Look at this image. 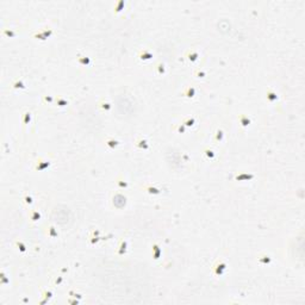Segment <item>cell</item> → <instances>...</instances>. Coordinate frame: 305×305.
<instances>
[{"instance_id": "25", "label": "cell", "mask_w": 305, "mask_h": 305, "mask_svg": "<svg viewBox=\"0 0 305 305\" xmlns=\"http://www.w3.org/2000/svg\"><path fill=\"white\" fill-rule=\"evenodd\" d=\"M204 155L209 159H213L215 158V153L211 150V149H205L204 150Z\"/></svg>"}, {"instance_id": "3", "label": "cell", "mask_w": 305, "mask_h": 305, "mask_svg": "<svg viewBox=\"0 0 305 305\" xmlns=\"http://www.w3.org/2000/svg\"><path fill=\"white\" fill-rule=\"evenodd\" d=\"M138 57H139V60L148 61V60H150V58L153 57V54L150 53V50H148V49H142V50L138 53Z\"/></svg>"}, {"instance_id": "6", "label": "cell", "mask_w": 305, "mask_h": 305, "mask_svg": "<svg viewBox=\"0 0 305 305\" xmlns=\"http://www.w3.org/2000/svg\"><path fill=\"white\" fill-rule=\"evenodd\" d=\"M238 120H240V123H241V125H242L243 128H247V126L250 124V122H251V119H250L247 115H240Z\"/></svg>"}, {"instance_id": "5", "label": "cell", "mask_w": 305, "mask_h": 305, "mask_svg": "<svg viewBox=\"0 0 305 305\" xmlns=\"http://www.w3.org/2000/svg\"><path fill=\"white\" fill-rule=\"evenodd\" d=\"M151 251H153V257L155 260H159L160 259V255H161V249H160V247H159L158 243H153Z\"/></svg>"}, {"instance_id": "10", "label": "cell", "mask_w": 305, "mask_h": 305, "mask_svg": "<svg viewBox=\"0 0 305 305\" xmlns=\"http://www.w3.org/2000/svg\"><path fill=\"white\" fill-rule=\"evenodd\" d=\"M11 87H12L13 90H24V88H25V85H24L23 80L17 79V80H14V81L11 84Z\"/></svg>"}, {"instance_id": "16", "label": "cell", "mask_w": 305, "mask_h": 305, "mask_svg": "<svg viewBox=\"0 0 305 305\" xmlns=\"http://www.w3.org/2000/svg\"><path fill=\"white\" fill-rule=\"evenodd\" d=\"M29 217H30L31 222H37L41 218V213L38 211H36V210H31L30 213H29Z\"/></svg>"}, {"instance_id": "29", "label": "cell", "mask_w": 305, "mask_h": 305, "mask_svg": "<svg viewBox=\"0 0 305 305\" xmlns=\"http://www.w3.org/2000/svg\"><path fill=\"white\" fill-rule=\"evenodd\" d=\"M23 199H24V203H25V204H32V198H31V196H29V194H24Z\"/></svg>"}, {"instance_id": "7", "label": "cell", "mask_w": 305, "mask_h": 305, "mask_svg": "<svg viewBox=\"0 0 305 305\" xmlns=\"http://www.w3.org/2000/svg\"><path fill=\"white\" fill-rule=\"evenodd\" d=\"M194 94H196V88H194L193 86L186 87L185 91H184V93H182V95H185V97H187V98H193Z\"/></svg>"}, {"instance_id": "31", "label": "cell", "mask_w": 305, "mask_h": 305, "mask_svg": "<svg viewBox=\"0 0 305 305\" xmlns=\"http://www.w3.org/2000/svg\"><path fill=\"white\" fill-rule=\"evenodd\" d=\"M156 68H158V74H163L164 73V65L163 63H159L158 66H156Z\"/></svg>"}, {"instance_id": "22", "label": "cell", "mask_w": 305, "mask_h": 305, "mask_svg": "<svg viewBox=\"0 0 305 305\" xmlns=\"http://www.w3.org/2000/svg\"><path fill=\"white\" fill-rule=\"evenodd\" d=\"M223 136H224L223 130H222V129H218V130H217V132H216V136H215V141H216V142L222 141V139H223Z\"/></svg>"}, {"instance_id": "12", "label": "cell", "mask_w": 305, "mask_h": 305, "mask_svg": "<svg viewBox=\"0 0 305 305\" xmlns=\"http://www.w3.org/2000/svg\"><path fill=\"white\" fill-rule=\"evenodd\" d=\"M144 190L147 191L148 193H150V194H160L161 193V190L160 188H156L151 185H145L144 186Z\"/></svg>"}, {"instance_id": "17", "label": "cell", "mask_w": 305, "mask_h": 305, "mask_svg": "<svg viewBox=\"0 0 305 305\" xmlns=\"http://www.w3.org/2000/svg\"><path fill=\"white\" fill-rule=\"evenodd\" d=\"M198 57H199L198 51H196V50H190L188 53H187V58L191 61V62H194V61H197Z\"/></svg>"}, {"instance_id": "26", "label": "cell", "mask_w": 305, "mask_h": 305, "mask_svg": "<svg viewBox=\"0 0 305 305\" xmlns=\"http://www.w3.org/2000/svg\"><path fill=\"white\" fill-rule=\"evenodd\" d=\"M116 184H117V186L118 187H120V188H124V187H128V182L126 181H124V180H117L116 181Z\"/></svg>"}, {"instance_id": "23", "label": "cell", "mask_w": 305, "mask_h": 305, "mask_svg": "<svg viewBox=\"0 0 305 305\" xmlns=\"http://www.w3.org/2000/svg\"><path fill=\"white\" fill-rule=\"evenodd\" d=\"M16 246L18 247V249H19L20 253H25V251H26V246H25L22 241H16Z\"/></svg>"}, {"instance_id": "27", "label": "cell", "mask_w": 305, "mask_h": 305, "mask_svg": "<svg viewBox=\"0 0 305 305\" xmlns=\"http://www.w3.org/2000/svg\"><path fill=\"white\" fill-rule=\"evenodd\" d=\"M49 236L50 237H56L57 236V231L55 230L54 226H49Z\"/></svg>"}, {"instance_id": "30", "label": "cell", "mask_w": 305, "mask_h": 305, "mask_svg": "<svg viewBox=\"0 0 305 305\" xmlns=\"http://www.w3.org/2000/svg\"><path fill=\"white\" fill-rule=\"evenodd\" d=\"M0 279H1V284H3V285H5V284H7L8 281H10V280H8V279L6 278V274L4 273V271L1 272V274H0Z\"/></svg>"}, {"instance_id": "13", "label": "cell", "mask_w": 305, "mask_h": 305, "mask_svg": "<svg viewBox=\"0 0 305 305\" xmlns=\"http://www.w3.org/2000/svg\"><path fill=\"white\" fill-rule=\"evenodd\" d=\"M253 178H254V175H253V174L241 173V174H237V175L235 177V180H238V181H241V180H250Z\"/></svg>"}, {"instance_id": "21", "label": "cell", "mask_w": 305, "mask_h": 305, "mask_svg": "<svg viewBox=\"0 0 305 305\" xmlns=\"http://www.w3.org/2000/svg\"><path fill=\"white\" fill-rule=\"evenodd\" d=\"M124 5H125V3L123 1V0H119V1L116 4V6H115V12H116V13H117V12H120L122 10H123Z\"/></svg>"}, {"instance_id": "8", "label": "cell", "mask_w": 305, "mask_h": 305, "mask_svg": "<svg viewBox=\"0 0 305 305\" xmlns=\"http://www.w3.org/2000/svg\"><path fill=\"white\" fill-rule=\"evenodd\" d=\"M118 144H119V142L117 141V139L112 138V137L107 138L106 141H105V145H106L107 148H110V149H115L116 147H118Z\"/></svg>"}, {"instance_id": "18", "label": "cell", "mask_w": 305, "mask_h": 305, "mask_svg": "<svg viewBox=\"0 0 305 305\" xmlns=\"http://www.w3.org/2000/svg\"><path fill=\"white\" fill-rule=\"evenodd\" d=\"M30 119H31V112L30 111H26L23 115V126L28 125L30 123Z\"/></svg>"}, {"instance_id": "4", "label": "cell", "mask_w": 305, "mask_h": 305, "mask_svg": "<svg viewBox=\"0 0 305 305\" xmlns=\"http://www.w3.org/2000/svg\"><path fill=\"white\" fill-rule=\"evenodd\" d=\"M126 247H128L126 240H120L119 245H118V248H117V254L118 255H123L124 253L126 251Z\"/></svg>"}, {"instance_id": "2", "label": "cell", "mask_w": 305, "mask_h": 305, "mask_svg": "<svg viewBox=\"0 0 305 305\" xmlns=\"http://www.w3.org/2000/svg\"><path fill=\"white\" fill-rule=\"evenodd\" d=\"M51 164V162L50 161H47V160H43V159H38L37 161H36V163H35V169L36 171H43V169H46V168H48L49 166Z\"/></svg>"}, {"instance_id": "32", "label": "cell", "mask_w": 305, "mask_h": 305, "mask_svg": "<svg viewBox=\"0 0 305 305\" xmlns=\"http://www.w3.org/2000/svg\"><path fill=\"white\" fill-rule=\"evenodd\" d=\"M3 33H4V35H7L8 37H14V36H16V32H13V31H11V30H6V29L3 30Z\"/></svg>"}, {"instance_id": "33", "label": "cell", "mask_w": 305, "mask_h": 305, "mask_svg": "<svg viewBox=\"0 0 305 305\" xmlns=\"http://www.w3.org/2000/svg\"><path fill=\"white\" fill-rule=\"evenodd\" d=\"M175 128H177V130H178V131H179V132H185V128H186V126H185L184 124H182V123H181V124H179V125H177Z\"/></svg>"}, {"instance_id": "19", "label": "cell", "mask_w": 305, "mask_h": 305, "mask_svg": "<svg viewBox=\"0 0 305 305\" xmlns=\"http://www.w3.org/2000/svg\"><path fill=\"white\" fill-rule=\"evenodd\" d=\"M98 106L103 110V111H109L110 109H111V105H110V103H107V101H100L99 104H98Z\"/></svg>"}, {"instance_id": "14", "label": "cell", "mask_w": 305, "mask_h": 305, "mask_svg": "<svg viewBox=\"0 0 305 305\" xmlns=\"http://www.w3.org/2000/svg\"><path fill=\"white\" fill-rule=\"evenodd\" d=\"M276 99H278L276 93H275L274 91H272L271 88L267 90V100H268V101H271V103H274Z\"/></svg>"}, {"instance_id": "24", "label": "cell", "mask_w": 305, "mask_h": 305, "mask_svg": "<svg viewBox=\"0 0 305 305\" xmlns=\"http://www.w3.org/2000/svg\"><path fill=\"white\" fill-rule=\"evenodd\" d=\"M56 104H57L58 106L62 107V106H66V105H67L68 101H67L66 99H63V98H57V99H56Z\"/></svg>"}, {"instance_id": "34", "label": "cell", "mask_w": 305, "mask_h": 305, "mask_svg": "<svg viewBox=\"0 0 305 305\" xmlns=\"http://www.w3.org/2000/svg\"><path fill=\"white\" fill-rule=\"evenodd\" d=\"M53 100H54V99H53V97H51V95H48V97H44V101H49V103H51Z\"/></svg>"}, {"instance_id": "9", "label": "cell", "mask_w": 305, "mask_h": 305, "mask_svg": "<svg viewBox=\"0 0 305 305\" xmlns=\"http://www.w3.org/2000/svg\"><path fill=\"white\" fill-rule=\"evenodd\" d=\"M257 261H259L261 265H268V264H271L272 259H271V256L267 255V254H262V255H260L257 257Z\"/></svg>"}, {"instance_id": "28", "label": "cell", "mask_w": 305, "mask_h": 305, "mask_svg": "<svg viewBox=\"0 0 305 305\" xmlns=\"http://www.w3.org/2000/svg\"><path fill=\"white\" fill-rule=\"evenodd\" d=\"M194 74H196V76H197V77H204V76H205V72L203 71V69H200V68H198V69H197Z\"/></svg>"}, {"instance_id": "20", "label": "cell", "mask_w": 305, "mask_h": 305, "mask_svg": "<svg viewBox=\"0 0 305 305\" xmlns=\"http://www.w3.org/2000/svg\"><path fill=\"white\" fill-rule=\"evenodd\" d=\"M194 122H196V119L192 117H187V118H185L184 120H182V124H184L185 126H192L193 124H194Z\"/></svg>"}, {"instance_id": "11", "label": "cell", "mask_w": 305, "mask_h": 305, "mask_svg": "<svg viewBox=\"0 0 305 305\" xmlns=\"http://www.w3.org/2000/svg\"><path fill=\"white\" fill-rule=\"evenodd\" d=\"M135 145L138 147V148H141V149H149V144H148V142L145 141V139H143V138H138L137 141L135 142Z\"/></svg>"}, {"instance_id": "1", "label": "cell", "mask_w": 305, "mask_h": 305, "mask_svg": "<svg viewBox=\"0 0 305 305\" xmlns=\"http://www.w3.org/2000/svg\"><path fill=\"white\" fill-rule=\"evenodd\" d=\"M225 269H226V264H225V261L219 259V260H217L216 262L213 264L212 266V272L216 276H221L223 275V273L225 272Z\"/></svg>"}, {"instance_id": "15", "label": "cell", "mask_w": 305, "mask_h": 305, "mask_svg": "<svg viewBox=\"0 0 305 305\" xmlns=\"http://www.w3.org/2000/svg\"><path fill=\"white\" fill-rule=\"evenodd\" d=\"M77 62H79L80 65H82V66H88L90 62H91V60H90V57H87V56L77 55Z\"/></svg>"}]
</instances>
